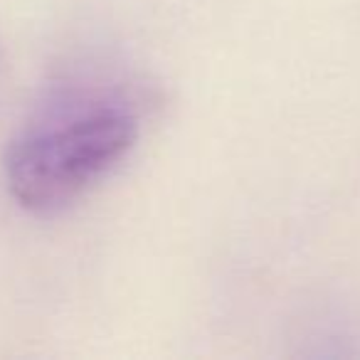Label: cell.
I'll return each instance as SVG.
<instances>
[{
  "instance_id": "6da1fadb",
  "label": "cell",
  "mask_w": 360,
  "mask_h": 360,
  "mask_svg": "<svg viewBox=\"0 0 360 360\" xmlns=\"http://www.w3.org/2000/svg\"><path fill=\"white\" fill-rule=\"evenodd\" d=\"M136 139L139 114L129 99L101 89L67 91L8 148L11 195L35 215H57L119 165Z\"/></svg>"
}]
</instances>
